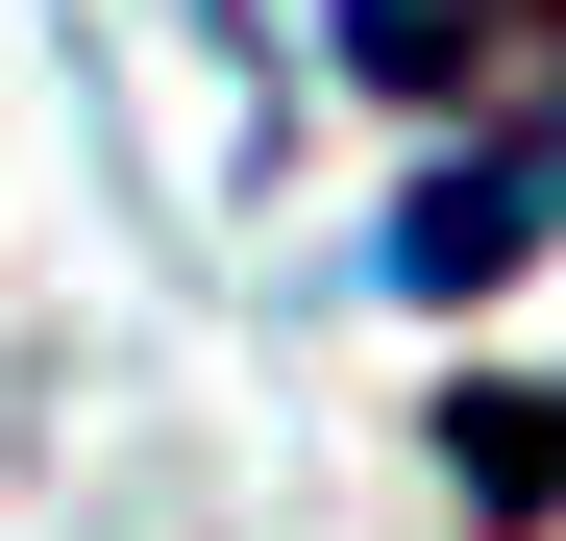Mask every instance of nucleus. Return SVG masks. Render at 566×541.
Instances as JSON below:
<instances>
[{
    "mask_svg": "<svg viewBox=\"0 0 566 541\" xmlns=\"http://www.w3.org/2000/svg\"><path fill=\"white\" fill-rule=\"evenodd\" d=\"M542 222H566V99H517L493 148H443L419 198H395V296H419V320H443V296H493Z\"/></svg>",
    "mask_w": 566,
    "mask_h": 541,
    "instance_id": "f257e3e1",
    "label": "nucleus"
},
{
    "mask_svg": "<svg viewBox=\"0 0 566 541\" xmlns=\"http://www.w3.org/2000/svg\"><path fill=\"white\" fill-rule=\"evenodd\" d=\"M443 468L468 517H566V394H443Z\"/></svg>",
    "mask_w": 566,
    "mask_h": 541,
    "instance_id": "f03ea898",
    "label": "nucleus"
}]
</instances>
